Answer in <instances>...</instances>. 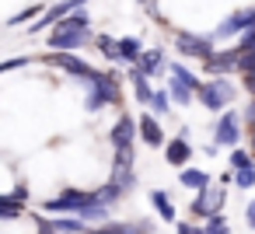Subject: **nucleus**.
I'll return each instance as SVG.
<instances>
[{
  "instance_id": "1",
  "label": "nucleus",
  "mask_w": 255,
  "mask_h": 234,
  "mask_svg": "<svg viewBox=\"0 0 255 234\" xmlns=\"http://www.w3.org/2000/svg\"><path fill=\"white\" fill-rule=\"evenodd\" d=\"M88 39H91V18H88V11H77L49 32V49L53 53H70V49H81Z\"/></svg>"
},
{
  "instance_id": "2",
  "label": "nucleus",
  "mask_w": 255,
  "mask_h": 234,
  "mask_svg": "<svg viewBox=\"0 0 255 234\" xmlns=\"http://www.w3.org/2000/svg\"><path fill=\"white\" fill-rule=\"evenodd\" d=\"M123 102V81H119V74H98L91 84H88V112H102L105 105H119Z\"/></svg>"
},
{
  "instance_id": "3",
  "label": "nucleus",
  "mask_w": 255,
  "mask_h": 234,
  "mask_svg": "<svg viewBox=\"0 0 255 234\" xmlns=\"http://www.w3.org/2000/svg\"><path fill=\"white\" fill-rule=\"evenodd\" d=\"M91 203H98V199H95V189H91V192H84V189H67V192L46 199L42 210H46V213H56V217H77V213H81L84 206H91Z\"/></svg>"
},
{
  "instance_id": "4",
  "label": "nucleus",
  "mask_w": 255,
  "mask_h": 234,
  "mask_svg": "<svg viewBox=\"0 0 255 234\" xmlns=\"http://www.w3.org/2000/svg\"><path fill=\"white\" fill-rule=\"evenodd\" d=\"M234 95H238V88H234L227 77H213V81H206V84L199 88V102H203V109H210V112H217V116L227 112V105L234 102Z\"/></svg>"
},
{
  "instance_id": "5",
  "label": "nucleus",
  "mask_w": 255,
  "mask_h": 234,
  "mask_svg": "<svg viewBox=\"0 0 255 234\" xmlns=\"http://www.w3.org/2000/svg\"><path fill=\"white\" fill-rule=\"evenodd\" d=\"M175 53H182L185 60H210L213 49V35H196V32H175Z\"/></svg>"
},
{
  "instance_id": "6",
  "label": "nucleus",
  "mask_w": 255,
  "mask_h": 234,
  "mask_svg": "<svg viewBox=\"0 0 255 234\" xmlns=\"http://www.w3.org/2000/svg\"><path fill=\"white\" fill-rule=\"evenodd\" d=\"M224 203H227L224 185H210V189L196 192V199L189 203V213H192V217H199V220H210V217H217V213L224 210Z\"/></svg>"
},
{
  "instance_id": "7",
  "label": "nucleus",
  "mask_w": 255,
  "mask_h": 234,
  "mask_svg": "<svg viewBox=\"0 0 255 234\" xmlns=\"http://www.w3.org/2000/svg\"><path fill=\"white\" fill-rule=\"evenodd\" d=\"M241 119L245 116H238V112H224V116H217V122H213V143L217 147H238L241 143Z\"/></svg>"
},
{
  "instance_id": "8",
  "label": "nucleus",
  "mask_w": 255,
  "mask_h": 234,
  "mask_svg": "<svg viewBox=\"0 0 255 234\" xmlns=\"http://www.w3.org/2000/svg\"><path fill=\"white\" fill-rule=\"evenodd\" d=\"M49 63H53V67H60V70H67V74H70V77H77L81 84H91V81L102 74V70H95L88 60H81V56H74V53H53V56H49Z\"/></svg>"
},
{
  "instance_id": "9",
  "label": "nucleus",
  "mask_w": 255,
  "mask_h": 234,
  "mask_svg": "<svg viewBox=\"0 0 255 234\" xmlns=\"http://www.w3.org/2000/svg\"><path fill=\"white\" fill-rule=\"evenodd\" d=\"M252 18H255V11L252 7H241V11H234V14H227L210 35H213V42L217 39H234V35H245V32H252Z\"/></svg>"
},
{
  "instance_id": "10",
  "label": "nucleus",
  "mask_w": 255,
  "mask_h": 234,
  "mask_svg": "<svg viewBox=\"0 0 255 234\" xmlns=\"http://www.w3.org/2000/svg\"><path fill=\"white\" fill-rule=\"evenodd\" d=\"M77 11H84V0H60V4L46 7V14H42L35 25H28V32H46V28H56L63 18H70V14H77Z\"/></svg>"
},
{
  "instance_id": "11",
  "label": "nucleus",
  "mask_w": 255,
  "mask_h": 234,
  "mask_svg": "<svg viewBox=\"0 0 255 234\" xmlns=\"http://www.w3.org/2000/svg\"><path fill=\"white\" fill-rule=\"evenodd\" d=\"M136 133H140L136 119H133V116H119L116 126L109 129V143H112V150H126V147H133Z\"/></svg>"
},
{
  "instance_id": "12",
  "label": "nucleus",
  "mask_w": 255,
  "mask_h": 234,
  "mask_svg": "<svg viewBox=\"0 0 255 234\" xmlns=\"http://www.w3.org/2000/svg\"><path fill=\"white\" fill-rule=\"evenodd\" d=\"M206 70L217 74V77H227L231 70H241V49L231 46V49H217L210 60H206Z\"/></svg>"
},
{
  "instance_id": "13",
  "label": "nucleus",
  "mask_w": 255,
  "mask_h": 234,
  "mask_svg": "<svg viewBox=\"0 0 255 234\" xmlns=\"http://www.w3.org/2000/svg\"><path fill=\"white\" fill-rule=\"evenodd\" d=\"M185 136H189V129H182L178 136H171V140H168V147H164V161H168L171 168H178V171L192 161V143H189Z\"/></svg>"
},
{
  "instance_id": "14",
  "label": "nucleus",
  "mask_w": 255,
  "mask_h": 234,
  "mask_svg": "<svg viewBox=\"0 0 255 234\" xmlns=\"http://www.w3.org/2000/svg\"><path fill=\"white\" fill-rule=\"evenodd\" d=\"M140 140H143L147 147H168V143H164V129H161V122H157L154 112H143V116H140Z\"/></svg>"
},
{
  "instance_id": "15",
  "label": "nucleus",
  "mask_w": 255,
  "mask_h": 234,
  "mask_svg": "<svg viewBox=\"0 0 255 234\" xmlns=\"http://www.w3.org/2000/svg\"><path fill=\"white\" fill-rule=\"evenodd\" d=\"M129 84H133V98L143 105V109H150V98H154V88H150V77L140 70V67H129Z\"/></svg>"
},
{
  "instance_id": "16",
  "label": "nucleus",
  "mask_w": 255,
  "mask_h": 234,
  "mask_svg": "<svg viewBox=\"0 0 255 234\" xmlns=\"http://www.w3.org/2000/svg\"><path fill=\"white\" fill-rule=\"evenodd\" d=\"M147 196H150V206L157 210V217H161V220H168V224H178V213H175V203L168 199V192H164V189H150Z\"/></svg>"
},
{
  "instance_id": "17",
  "label": "nucleus",
  "mask_w": 255,
  "mask_h": 234,
  "mask_svg": "<svg viewBox=\"0 0 255 234\" xmlns=\"http://www.w3.org/2000/svg\"><path fill=\"white\" fill-rule=\"evenodd\" d=\"M178 182L185 185V189H192V192H203V189H210L213 182H210V175L203 171V168H182L178 171Z\"/></svg>"
},
{
  "instance_id": "18",
  "label": "nucleus",
  "mask_w": 255,
  "mask_h": 234,
  "mask_svg": "<svg viewBox=\"0 0 255 234\" xmlns=\"http://www.w3.org/2000/svg\"><path fill=\"white\" fill-rule=\"evenodd\" d=\"M168 74H171L175 81H182L185 88H192V91H196V98H199V88H203L206 81H199V77H196V74H192V70H189L185 63H178V60H171V63H168Z\"/></svg>"
},
{
  "instance_id": "19",
  "label": "nucleus",
  "mask_w": 255,
  "mask_h": 234,
  "mask_svg": "<svg viewBox=\"0 0 255 234\" xmlns=\"http://www.w3.org/2000/svg\"><path fill=\"white\" fill-rule=\"evenodd\" d=\"M119 53H123V63H129V67H136L140 60H143V46H140V39H133V35H126V39H119Z\"/></svg>"
},
{
  "instance_id": "20",
  "label": "nucleus",
  "mask_w": 255,
  "mask_h": 234,
  "mask_svg": "<svg viewBox=\"0 0 255 234\" xmlns=\"http://www.w3.org/2000/svg\"><path fill=\"white\" fill-rule=\"evenodd\" d=\"M123 196H126V189H123L119 182H112V178H109V182H105L102 189H95V199H98L102 206H116V203H119Z\"/></svg>"
},
{
  "instance_id": "21",
  "label": "nucleus",
  "mask_w": 255,
  "mask_h": 234,
  "mask_svg": "<svg viewBox=\"0 0 255 234\" xmlns=\"http://www.w3.org/2000/svg\"><path fill=\"white\" fill-rule=\"evenodd\" d=\"M77 217H81L88 227H95V224L102 227V224H109V206H102V203H91V206H84Z\"/></svg>"
},
{
  "instance_id": "22",
  "label": "nucleus",
  "mask_w": 255,
  "mask_h": 234,
  "mask_svg": "<svg viewBox=\"0 0 255 234\" xmlns=\"http://www.w3.org/2000/svg\"><path fill=\"white\" fill-rule=\"evenodd\" d=\"M53 227H56V234H88V231H91L81 217H56Z\"/></svg>"
},
{
  "instance_id": "23",
  "label": "nucleus",
  "mask_w": 255,
  "mask_h": 234,
  "mask_svg": "<svg viewBox=\"0 0 255 234\" xmlns=\"http://www.w3.org/2000/svg\"><path fill=\"white\" fill-rule=\"evenodd\" d=\"M168 77H171V74H168ZM168 95H171V102H175V105H192V98H196V91H192V88H185V84H182V81H175V77L168 81Z\"/></svg>"
},
{
  "instance_id": "24",
  "label": "nucleus",
  "mask_w": 255,
  "mask_h": 234,
  "mask_svg": "<svg viewBox=\"0 0 255 234\" xmlns=\"http://www.w3.org/2000/svg\"><path fill=\"white\" fill-rule=\"evenodd\" d=\"M136 67H140V70H143V74L150 77V74L164 70V53H161V49H147V53H143V60H140Z\"/></svg>"
},
{
  "instance_id": "25",
  "label": "nucleus",
  "mask_w": 255,
  "mask_h": 234,
  "mask_svg": "<svg viewBox=\"0 0 255 234\" xmlns=\"http://www.w3.org/2000/svg\"><path fill=\"white\" fill-rule=\"evenodd\" d=\"M95 42H98V49H102V56H105V60H112V63H116V60H123V53H119V39H112V35H98Z\"/></svg>"
},
{
  "instance_id": "26",
  "label": "nucleus",
  "mask_w": 255,
  "mask_h": 234,
  "mask_svg": "<svg viewBox=\"0 0 255 234\" xmlns=\"http://www.w3.org/2000/svg\"><path fill=\"white\" fill-rule=\"evenodd\" d=\"M227 164H231V171L252 168V164H255V154H252V150H241V147H234V150H231V161H227Z\"/></svg>"
},
{
  "instance_id": "27",
  "label": "nucleus",
  "mask_w": 255,
  "mask_h": 234,
  "mask_svg": "<svg viewBox=\"0 0 255 234\" xmlns=\"http://www.w3.org/2000/svg\"><path fill=\"white\" fill-rule=\"evenodd\" d=\"M21 206H25V203H18L11 192L0 196V213H4V220H18V217H21Z\"/></svg>"
},
{
  "instance_id": "28",
  "label": "nucleus",
  "mask_w": 255,
  "mask_h": 234,
  "mask_svg": "<svg viewBox=\"0 0 255 234\" xmlns=\"http://www.w3.org/2000/svg\"><path fill=\"white\" fill-rule=\"evenodd\" d=\"M171 105H175V102H171L168 91H154V98H150V112H154V116H168Z\"/></svg>"
},
{
  "instance_id": "29",
  "label": "nucleus",
  "mask_w": 255,
  "mask_h": 234,
  "mask_svg": "<svg viewBox=\"0 0 255 234\" xmlns=\"http://www.w3.org/2000/svg\"><path fill=\"white\" fill-rule=\"evenodd\" d=\"M203 234H231V224L224 220V213H217V217L203 220Z\"/></svg>"
},
{
  "instance_id": "30",
  "label": "nucleus",
  "mask_w": 255,
  "mask_h": 234,
  "mask_svg": "<svg viewBox=\"0 0 255 234\" xmlns=\"http://www.w3.org/2000/svg\"><path fill=\"white\" fill-rule=\"evenodd\" d=\"M234 185H238V189H245V192H248V189H255V164H252V168L234 171Z\"/></svg>"
},
{
  "instance_id": "31",
  "label": "nucleus",
  "mask_w": 255,
  "mask_h": 234,
  "mask_svg": "<svg viewBox=\"0 0 255 234\" xmlns=\"http://www.w3.org/2000/svg\"><path fill=\"white\" fill-rule=\"evenodd\" d=\"M39 14H46L42 7H28V11H21V14H14V18H7V28H18V25H25V21H32V18H39Z\"/></svg>"
},
{
  "instance_id": "32",
  "label": "nucleus",
  "mask_w": 255,
  "mask_h": 234,
  "mask_svg": "<svg viewBox=\"0 0 255 234\" xmlns=\"http://www.w3.org/2000/svg\"><path fill=\"white\" fill-rule=\"evenodd\" d=\"M175 234H203V227H196L192 220H178L175 224Z\"/></svg>"
},
{
  "instance_id": "33",
  "label": "nucleus",
  "mask_w": 255,
  "mask_h": 234,
  "mask_svg": "<svg viewBox=\"0 0 255 234\" xmlns=\"http://www.w3.org/2000/svg\"><path fill=\"white\" fill-rule=\"evenodd\" d=\"M245 224L255 227V199H248V206H245Z\"/></svg>"
},
{
  "instance_id": "34",
  "label": "nucleus",
  "mask_w": 255,
  "mask_h": 234,
  "mask_svg": "<svg viewBox=\"0 0 255 234\" xmlns=\"http://www.w3.org/2000/svg\"><path fill=\"white\" fill-rule=\"evenodd\" d=\"M245 122L255 129V98H252V102H248V109H245Z\"/></svg>"
},
{
  "instance_id": "35",
  "label": "nucleus",
  "mask_w": 255,
  "mask_h": 234,
  "mask_svg": "<svg viewBox=\"0 0 255 234\" xmlns=\"http://www.w3.org/2000/svg\"><path fill=\"white\" fill-rule=\"evenodd\" d=\"M11 196H14V199H18V203H28V189H25V185H18V189H14V192H11Z\"/></svg>"
},
{
  "instance_id": "36",
  "label": "nucleus",
  "mask_w": 255,
  "mask_h": 234,
  "mask_svg": "<svg viewBox=\"0 0 255 234\" xmlns=\"http://www.w3.org/2000/svg\"><path fill=\"white\" fill-rule=\"evenodd\" d=\"M25 63H28V56H21V60H7L4 70H14V67H25Z\"/></svg>"
},
{
  "instance_id": "37",
  "label": "nucleus",
  "mask_w": 255,
  "mask_h": 234,
  "mask_svg": "<svg viewBox=\"0 0 255 234\" xmlns=\"http://www.w3.org/2000/svg\"><path fill=\"white\" fill-rule=\"evenodd\" d=\"M88 234H116V231H112V224H102V227H91Z\"/></svg>"
},
{
  "instance_id": "38",
  "label": "nucleus",
  "mask_w": 255,
  "mask_h": 234,
  "mask_svg": "<svg viewBox=\"0 0 255 234\" xmlns=\"http://www.w3.org/2000/svg\"><path fill=\"white\" fill-rule=\"evenodd\" d=\"M140 4H143V7H150V11H154V0H140Z\"/></svg>"
},
{
  "instance_id": "39",
  "label": "nucleus",
  "mask_w": 255,
  "mask_h": 234,
  "mask_svg": "<svg viewBox=\"0 0 255 234\" xmlns=\"http://www.w3.org/2000/svg\"><path fill=\"white\" fill-rule=\"evenodd\" d=\"M252 154H255V129H252Z\"/></svg>"
}]
</instances>
